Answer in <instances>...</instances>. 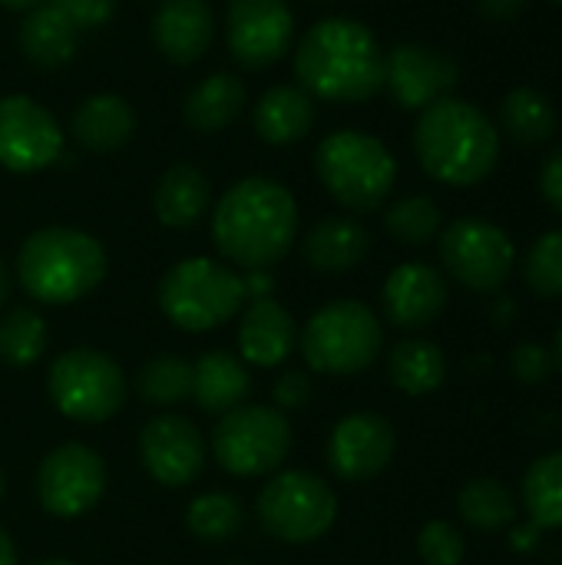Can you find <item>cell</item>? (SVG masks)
<instances>
[{
	"mask_svg": "<svg viewBox=\"0 0 562 565\" xmlns=\"http://www.w3.org/2000/svg\"><path fill=\"white\" fill-rule=\"evenodd\" d=\"M295 76L311 99L364 103L384 89V50L361 20L325 17L295 50Z\"/></svg>",
	"mask_w": 562,
	"mask_h": 565,
	"instance_id": "cell-1",
	"label": "cell"
},
{
	"mask_svg": "<svg viewBox=\"0 0 562 565\" xmlns=\"http://www.w3.org/2000/svg\"><path fill=\"white\" fill-rule=\"evenodd\" d=\"M298 232L295 195L265 175L235 182L215 205L212 242L242 268H272L288 255Z\"/></svg>",
	"mask_w": 562,
	"mask_h": 565,
	"instance_id": "cell-2",
	"label": "cell"
},
{
	"mask_svg": "<svg viewBox=\"0 0 562 565\" xmlns=\"http://www.w3.org/2000/svg\"><path fill=\"white\" fill-rule=\"evenodd\" d=\"M414 152L424 172L444 185L467 189L484 182L500 162V129L467 99L444 96L421 109Z\"/></svg>",
	"mask_w": 562,
	"mask_h": 565,
	"instance_id": "cell-3",
	"label": "cell"
},
{
	"mask_svg": "<svg viewBox=\"0 0 562 565\" xmlns=\"http://www.w3.org/2000/svg\"><path fill=\"white\" fill-rule=\"evenodd\" d=\"M17 278L40 305H73L106 278V252L79 228H40L20 245Z\"/></svg>",
	"mask_w": 562,
	"mask_h": 565,
	"instance_id": "cell-4",
	"label": "cell"
},
{
	"mask_svg": "<svg viewBox=\"0 0 562 565\" xmlns=\"http://www.w3.org/2000/svg\"><path fill=\"white\" fill-rule=\"evenodd\" d=\"M315 172L328 195L358 215L381 209L397 182V162L391 149L358 129H338L325 136L315 149Z\"/></svg>",
	"mask_w": 562,
	"mask_h": 565,
	"instance_id": "cell-5",
	"label": "cell"
},
{
	"mask_svg": "<svg viewBox=\"0 0 562 565\" xmlns=\"http://www.w3.org/2000/svg\"><path fill=\"white\" fill-rule=\"evenodd\" d=\"M298 344L311 371L348 377L368 371L378 361L384 348V328L364 301L338 298L308 318Z\"/></svg>",
	"mask_w": 562,
	"mask_h": 565,
	"instance_id": "cell-6",
	"label": "cell"
},
{
	"mask_svg": "<svg viewBox=\"0 0 562 565\" xmlns=\"http://www.w3.org/2000/svg\"><path fill=\"white\" fill-rule=\"evenodd\" d=\"M245 281L238 271L215 258H185L172 265L159 281L162 315L189 334L222 328L242 311Z\"/></svg>",
	"mask_w": 562,
	"mask_h": 565,
	"instance_id": "cell-7",
	"label": "cell"
},
{
	"mask_svg": "<svg viewBox=\"0 0 562 565\" xmlns=\"http://www.w3.org/2000/svg\"><path fill=\"white\" fill-rule=\"evenodd\" d=\"M50 401L56 411L79 424H103L126 404L129 384L123 367L96 348L63 351L46 374Z\"/></svg>",
	"mask_w": 562,
	"mask_h": 565,
	"instance_id": "cell-8",
	"label": "cell"
},
{
	"mask_svg": "<svg viewBox=\"0 0 562 565\" xmlns=\"http://www.w3.org/2000/svg\"><path fill=\"white\" fill-rule=\"evenodd\" d=\"M215 460L232 477H265L291 454V424L265 404H242L215 424Z\"/></svg>",
	"mask_w": 562,
	"mask_h": 565,
	"instance_id": "cell-9",
	"label": "cell"
},
{
	"mask_svg": "<svg viewBox=\"0 0 562 565\" xmlns=\"http://www.w3.org/2000/svg\"><path fill=\"white\" fill-rule=\"evenodd\" d=\"M338 516L335 490L305 470H285L268 480L258 493V520L278 543H315L321 540Z\"/></svg>",
	"mask_w": 562,
	"mask_h": 565,
	"instance_id": "cell-10",
	"label": "cell"
},
{
	"mask_svg": "<svg viewBox=\"0 0 562 565\" xmlns=\"http://www.w3.org/2000/svg\"><path fill=\"white\" fill-rule=\"evenodd\" d=\"M441 262L457 285L490 295L513 275L517 248L500 225L487 218H457L441 232Z\"/></svg>",
	"mask_w": 562,
	"mask_h": 565,
	"instance_id": "cell-11",
	"label": "cell"
},
{
	"mask_svg": "<svg viewBox=\"0 0 562 565\" xmlns=\"http://www.w3.org/2000/svg\"><path fill=\"white\" fill-rule=\"evenodd\" d=\"M106 490V467L86 444H63L50 450L36 473L40 507L56 520H76L89 513Z\"/></svg>",
	"mask_w": 562,
	"mask_h": 565,
	"instance_id": "cell-12",
	"label": "cell"
},
{
	"mask_svg": "<svg viewBox=\"0 0 562 565\" xmlns=\"http://www.w3.org/2000/svg\"><path fill=\"white\" fill-rule=\"evenodd\" d=\"M225 40L235 63L265 70L278 63L295 40V13L288 0H229Z\"/></svg>",
	"mask_w": 562,
	"mask_h": 565,
	"instance_id": "cell-13",
	"label": "cell"
},
{
	"mask_svg": "<svg viewBox=\"0 0 562 565\" xmlns=\"http://www.w3.org/2000/svg\"><path fill=\"white\" fill-rule=\"evenodd\" d=\"M63 156V132L50 109L23 93L0 96V166L40 172Z\"/></svg>",
	"mask_w": 562,
	"mask_h": 565,
	"instance_id": "cell-14",
	"label": "cell"
},
{
	"mask_svg": "<svg viewBox=\"0 0 562 565\" xmlns=\"http://www.w3.org/2000/svg\"><path fill=\"white\" fill-rule=\"evenodd\" d=\"M460 79V66L424 43H397L384 56V86L401 109H427L450 96Z\"/></svg>",
	"mask_w": 562,
	"mask_h": 565,
	"instance_id": "cell-15",
	"label": "cell"
},
{
	"mask_svg": "<svg viewBox=\"0 0 562 565\" xmlns=\"http://www.w3.org/2000/svg\"><path fill=\"white\" fill-rule=\"evenodd\" d=\"M397 434L381 414H348L328 437V463L344 483H364L394 460Z\"/></svg>",
	"mask_w": 562,
	"mask_h": 565,
	"instance_id": "cell-16",
	"label": "cell"
},
{
	"mask_svg": "<svg viewBox=\"0 0 562 565\" xmlns=\"http://www.w3.org/2000/svg\"><path fill=\"white\" fill-rule=\"evenodd\" d=\"M139 457L149 477L169 490L189 487L205 467V440L199 427L185 417L162 414L152 417L139 434Z\"/></svg>",
	"mask_w": 562,
	"mask_h": 565,
	"instance_id": "cell-17",
	"label": "cell"
},
{
	"mask_svg": "<svg viewBox=\"0 0 562 565\" xmlns=\"http://www.w3.org/2000/svg\"><path fill=\"white\" fill-rule=\"evenodd\" d=\"M447 298H450V291H447L444 275L424 262L397 265L388 275L384 291H381L384 315L401 331H421V328L434 324L444 315Z\"/></svg>",
	"mask_w": 562,
	"mask_h": 565,
	"instance_id": "cell-18",
	"label": "cell"
},
{
	"mask_svg": "<svg viewBox=\"0 0 562 565\" xmlns=\"http://www.w3.org/2000/svg\"><path fill=\"white\" fill-rule=\"evenodd\" d=\"M212 33L215 23L205 0H162L152 13V43L176 66L202 60L212 46Z\"/></svg>",
	"mask_w": 562,
	"mask_h": 565,
	"instance_id": "cell-19",
	"label": "cell"
},
{
	"mask_svg": "<svg viewBox=\"0 0 562 565\" xmlns=\"http://www.w3.org/2000/svg\"><path fill=\"white\" fill-rule=\"evenodd\" d=\"M295 341H298V331H295V318L288 315V308H282L275 298L248 301L238 321L242 361L255 367H278L295 351Z\"/></svg>",
	"mask_w": 562,
	"mask_h": 565,
	"instance_id": "cell-20",
	"label": "cell"
},
{
	"mask_svg": "<svg viewBox=\"0 0 562 565\" xmlns=\"http://www.w3.org/2000/svg\"><path fill=\"white\" fill-rule=\"evenodd\" d=\"M70 132L89 152H116V149H123L132 139L136 113H132V106L123 96L96 93V96L83 99L73 109Z\"/></svg>",
	"mask_w": 562,
	"mask_h": 565,
	"instance_id": "cell-21",
	"label": "cell"
},
{
	"mask_svg": "<svg viewBox=\"0 0 562 565\" xmlns=\"http://www.w3.org/2000/svg\"><path fill=\"white\" fill-rule=\"evenodd\" d=\"M371 252V235L348 215H328L305 235V262L315 271L341 275L358 268Z\"/></svg>",
	"mask_w": 562,
	"mask_h": 565,
	"instance_id": "cell-22",
	"label": "cell"
},
{
	"mask_svg": "<svg viewBox=\"0 0 562 565\" xmlns=\"http://www.w3.org/2000/svg\"><path fill=\"white\" fill-rule=\"evenodd\" d=\"M255 132L268 146H291L315 126V99L301 86H272L252 113Z\"/></svg>",
	"mask_w": 562,
	"mask_h": 565,
	"instance_id": "cell-23",
	"label": "cell"
},
{
	"mask_svg": "<svg viewBox=\"0 0 562 565\" xmlns=\"http://www.w3.org/2000/svg\"><path fill=\"white\" fill-rule=\"evenodd\" d=\"M252 391V377L242 358L229 351H205L192 364V397L205 414H229L242 407Z\"/></svg>",
	"mask_w": 562,
	"mask_h": 565,
	"instance_id": "cell-24",
	"label": "cell"
},
{
	"mask_svg": "<svg viewBox=\"0 0 562 565\" xmlns=\"http://www.w3.org/2000/svg\"><path fill=\"white\" fill-rule=\"evenodd\" d=\"M76 36H79V30L70 23V17L53 0L36 3L26 13V20L20 23V50L30 63L43 66V70L66 66L76 53Z\"/></svg>",
	"mask_w": 562,
	"mask_h": 565,
	"instance_id": "cell-25",
	"label": "cell"
},
{
	"mask_svg": "<svg viewBox=\"0 0 562 565\" xmlns=\"http://www.w3.org/2000/svg\"><path fill=\"white\" fill-rule=\"evenodd\" d=\"M209 179L192 162H176L159 175L152 209L166 228H192L209 209Z\"/></svg>",
	"mask_w": 562,
	"mask_h": 565,
	"instance_id": "cell-26",
	"label": "cell"
},
{
	"mask_svg": "<svg viewBox=\"0 0 562 565\" xmlns=\"http://www.w3.org/2000/svg\"><path fill=\"white\" fill-rule=\"evenodd\" d=\"M242 106H245V83L235 73H212L185 93L182 116L189 129L209 136L232 126L242 116Z\"/></svg>",
	"mask_w": 562,
	"mask_h": 565,
	"instance_id": "cell-27",
	"label": "cell"
},
{
	"mask_svg": "<svg viewBox=\"0 0 562 565\" xmlns=\"http://www.w3.org/2000/svg\"><path fill=\"white\" fill-rule=\"evenodd\" d=\"M388 374L397 391H404L411 397H424V394H434L447 381V358L434 341L407 338L391 348Z\"/></svg>",
	"mask_w": 562,
	"mask_h": 565,
	"instance_id": "cell-28",
	"label": "cell"
},
{
	"mask_svg": "<svg viewBox=\"0 0 562 565\" xmlns=\"http://www.w3.org/2000/svg\"><path fill=\"white\" fill-rule=\"evenodd\" d=\"M500 126L520 146H540L556 132V109L550 96L533 86H517L500 103Z\"/></svg>",
	"mask_w": 562,
	"mask_h": 565,
	"instance_id": "cell-29",
	"label": "cell"
},
{
	"mask_svg": "<svg viewBox=\"0 0 562 565\" xmlns=\"http://www.w3.org/2000/svg\"><path fill=\"white\" fill-rule=\"evenodd\" d=\"M457 513L477 533H500L517 520V500L507 483L494 477H477L457 493Z\"/></svg>",
	"mask_w": 562,
	"mask_h": 565,
	"instance_id": "cell-30",
	"label": "cell"
},
{
	"mask_svg": "<svg viewBox=\"0 0 562 565\" xmlns=\"http://www.w3.org/2000/svg\"><path fill=\"white\" fill-rule=\"evenodd\" d=\"M523 507L540 530H562V450L530 463L523 477Z\"/></svg>",
	"mask_w": 562,
	"mask_h": 565,
	"instance_id": "cell-31",
	"label": "cell"
},
{
	"mask_svg": "<svg viewBox=\"0 0 562 565\" xmlns=\"http://www.w3.org/2000/svg\"><path fill=\"white\" fill-rule=\"evenodd\" d=\"M185 526L199 543H229L245 526V510L232 493H202L185 510Z\"/></svg>",
	"mask_w": 562,
	"mask_h": 565,
	"instance_id": "cell-32",
	"label": "cell"
},
{
	"mask_svg": "<svg viewBox=\"0 0 562 565\" xmlns=\"http://www.w3.org/2000/svg\"><path fill=\"white\" fill-rule=\"evenodd\" d=\"M46 351V321L20 305L0 318V361L10 367H30Z\"/></svg>",
	"mask_w": 562,
	"mask_h": 565,
	"instance_id": "cell-33",
	"label": "cell"
},
{
	"mask_svg": "<svg viewBox=\"0 0 562 565\" xmlns=\"http://www.w3.org/2000/svg\"><path fill=\"white\" fill-rule=\"evenodd\" d=\"M136 387L152 407H176L192 397V364L176 354H156L142 364Z\"/></svg>",
	"mask_w": 562,
	"mask_h": 565,
	"instance_id": "cell-34",
	"label": "cell"
},
{
	"mask_svg": "<svg viewBox=\"0 0 562 565\" xmlns=\"http://www.w3.org/2000/svg\"><path fill=\"white\" fill-rule=\"evenodd\" d=\"M441 209L434 199L427 195H407L397 199L388 215H384V228L391 232V238H397L401 245H427L431 238H437L441 232Z\"/></svg>",
	"mask_w": 562,
	"mask_h": 565,
	"instance_id": "cell-35",
	"label": "cell"
},
{
	"mask_svg": "<svg viewBox=\"0 0 562 565\" xmlns=\"http://www.w3.org/2000/svg\"><path fill=\"white\" fill-rule=\"evenodd\" d=\"M523 278L540 298H562V228L533 242L523 262Z\"/></svg>",
	"mask_w": 562,
	"mask_h": 565,
	"instance_id": "cell-36",
	"label": "cell"
},
{
	"mask_svg": "<svg viewBox=\"0 0 562 565\" xmlns=\"http://www.w3.org/2000/svg\"><path fill=\"white\" fill-rule=\"evenodd\" d=\"M417 553L427 565H460L467 556V543L454 523L431 520L417 536Z\"/></svg>",
	"mask_w": 562,
	"mask_h": 565,
	"instance_id": "cell-37",
	"label": "cell"
},
{
	"mask_svg": "<svg viewBox=\"0 0 562 565\" xmlns=\"http://www.w3.org/2000/svg\"><path fill=\"white\" fill-rule=\"evenodd\" d=\"M510 371H513V377H517L520 384H527V387L543 384V381L550 377V371H553V354H550L547 348L533 344V341L517 344L513 354H510Z\"/></svg>",
	"mask_w": 562,
	"mask_h": 565,
	"instance_id": "cell-38",
	"label": "cell"
},
{
	"mask_svg": "<svg viewBox=\"0 0 562 565\" xmlns=\"http://www.w3.org/2000/svg\"><path fill=\"white\" fill-rule=\"evenodd\" d=\"M76 30H96L116 13V0H53Z\"/></svg>",
	"mask_w": 562,
	"mask_h": 565,
	"instance_id": "cell-39",
	"label": "cell"
},
{
	"mask_svg": "<svg viewBox=\"0 0 562 565\" xmlns=\"http://www.w3.org/2000/svg\"><path fill=\"white\" fill-rule=\"evenodd\" d=\"M275 411H305L311 401V377L305 371H285L275 384Z\"/></svg>",
	"mask_w": 562,
	"mask_h": 565,
	"instance_id": "cell-40",
	"label": "cell"
},
{
	"mask_svg": "<svg viewBox=\"0 0 562 565\" xmlns=\"http://www.w3.org/2000/svg\"><path fill=\"white\" fill-rule=\"evenodd\" d=\"M540 192H543V199L562 215V146L543 162V169H540Z\"/></svg>",
	"mask_w": 562,
	"mask_h": 565,
	"instance_id": "cell-41",
	"label": "cell"
},
{
	"mask_svg": "<svg viewBox=\"0 0 562 565\" xmlns=\"http://www.w3.org/2000/svg\"><path fill=\"white\" fill-rule=\"evenodd\" d=\"M530 0H477L480 13L490 20V23H507L513 17H520L527 10Z\"/></svg>",
	"mask_w": 562,
	"mask_h": 565,
	"instance_id": "cell-42",
	"label": "cell"
},
{
	"mask_svg": "<svg viewBox=\"0 0 562 565\" xmlns=\"http://www.w3.org/2000/svg\"><path fill=\"white\" fill-rule=\"evenodd\" d=\"M242 281H245V298H252V301L272 298V291H275V278L268 275V268H252Z\"/></svg>",
	"mask_w": 562,
	"mask_h": 565,
	"instance_id": "cell-43",
	"label": "cell"
},
{
	"mask_svg": "<svg viewBox=\"0 0 562 565\" xmlns=\"http://www.w3.org/2000/svg\"><path fill=\"white\" fill-rule=\"evenodd\" d=\"M537 536H540V526H527V530H517L513 536H510V546L513 550H520V553H527V550H533L537 546Z\"/></svg>",
	"mask_w": 562,
	"mask_h": 565,
	"instance_id": "cell-44",
	"label": "cell"
},
{
	"mask_svg": "<svg viewBox=\"0 0 562 565\" xmlns=\"http://www.w3.org/2000/svg\"><path fill=\"white\" fill-rule=\"evenodd\" d=\"M0 565H17V550H13V540L0 530Z\"/></svg>",
	"mask_w": 562,
	"mask_h": 565,
	"instance_id": "cell-45",
	"label": "cell"
},
{
	"mask_svg": "<svg viewBox=\"0 0 562 565\" xmlns=\"http://www.w3.org/2000/svg\"><path fill=\"white\" fill-rule=\"evenodd\" d=\"M7 298H10V271H7V265L0 258V308L7 305Z\"/></svg>",
	"mask_w": 562,
	"mask_h": 565,
	"instance_id": "cell-46",
	"label": "cell"
},
{
	"mask_svg": "<svg viewBox=\"0 0 562 565\" xmlns=\"http://www.w3.org/2000/svg\"><path fill=\"white\" fill-rule=\"evenodd\" d=\"M36 3L43 0H0V7H10V10H33Z\"/></svg>",
	"mask_w": 562,
	"mask_h": 565,
	"instance_id": "cell-47",
	"label": "cell"
},
{
	"mask_svg": "<svg viewBox=\"0 0 562 565\" xmlns=\"http://www.w3.org/2000/svg\"><path fill=\"white\" fill-rule=\"evenodd\" d=\"M550 354H553V364L560 367V374H562V324H560V331H556V344H553V351H550Z\"/></svg>",
	"mask_w": 562,
	"mask_h": 565,
	"instance_id": "cell-48",
	"label": "cell"
},
{
	"mask_svg": "<svg viewBox=\"0 0 562 565\" xmlns=\"http://www.w3.org/2000/svg\"><path fill=\"white\" fill-rule=\"evenodd\" d=\"M36 565H73V563H66V559H43V563H36Z\"/></svg>",
	"mask_w": 562,
	"mask_h": 565,
	"instance_id": "cell-49",
	"label": "cell"
},
{
	"mask_svg": "<svg viewBox=\"0 0 562 565\" xmlns=\"http://www.w3.org/2000/svg\"><path fill=\"white\" fill-rule=\"evenodd\" d=\"M3 493H7V480H3V470H0V503H3Z\"/></svg>",
	"mask_w": 562,
	"mask_h": 565,
	"instance_id": "cell-50",
	"label": "cell"
},
{
	"mask_svg": "<svg viewBox=\"0 0 562 565\" xmlns=\"http://www.w3.org/2000/svg\"><path fill=\"white\" fill-rule=\"evenodd\" d=\"M229 565H252V563H229Z\"/></svg>",
	"mask_w": 562,
	"mask_h": 565,
	"instance_id": "cell-51",
	"label": "cell"
},
{
	"mask_svg": "<svg viewBox=\"0 0 562 565\" xmlns=\"http://www.w3.org/2000/svg\"><path fill=\"white\" fill-rule=\"evenodd\" d=\"M553 3H562V0H553Z\"/></svg>",
	"mask_w": 562,
	"mask_h": 565,
	"instance_id": "cell-52",
	"label": "cell"
}]
</instances>
